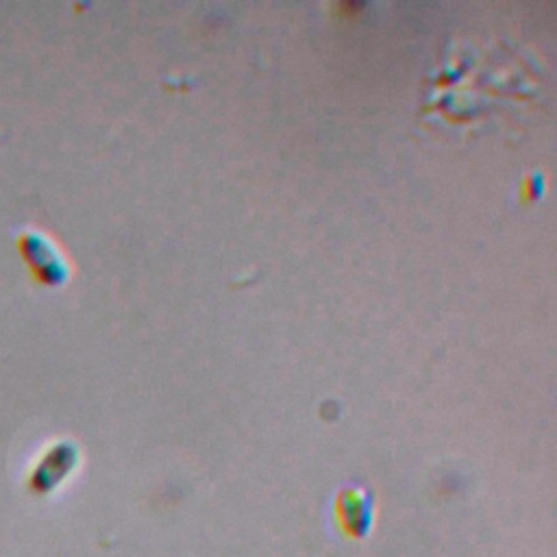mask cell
Instances as JSON below:
<instances>
[{
	"label": "cell",
	"instance_id": "cell-1",
	"mask_svg": "<svg viewBox=\"0 0 557 557\" xmlns=\"http://www.w3.org/2000/svg\"><path fill=\"white\" fill-rule=\"evenodd\" d=\"M78 463V450L70 442H54L50 444L33 463L28 474V490L46 496L52 494L65 479L74 472Z\"/></svg>",
	"mask_w": 557,
	"mask_h": 557
},
{
	"label": "cell",
	"instance_id": "cell-2",
	"mask_svg": "<svg viewBox=\"0 0 557 557\" xmlns=\"http://www.w3.org/2000/svg\"><path fill=\"white\" fill-rule=\"evenodd\" d=\"M20 250L37 278L48 285H59L67 276V265L57 246L41 233H24L20 239Z\"/></svg>",
	"mask_w": 557,
	"mask_h": 557
}]
</instances>
